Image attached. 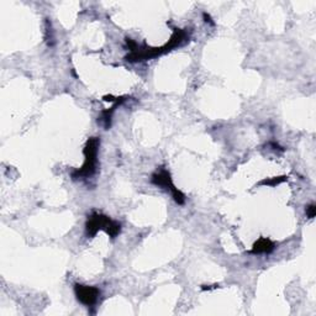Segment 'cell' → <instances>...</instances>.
<instances>
[{"instance_id":"obj_4","label":"cell","mask_w":316,"mask_h":316,"mask_svg":"<svg viewBox=\"0 0 316 316\" xmlns=\"http://www.w3.org/2000/svg\"><path fill=\"white\" fill-rule=\"evenodd\" d=\"M151 182L155 185L159 186V188L165 189V190H169L172 193L173 199L177 204L183 205L185 203V195L180 190H178V188H175L174 184L172 182V177H170V173L167 169L162 168L158 172L154 173L151 178Z\"/></svg>"},{"instance_id":"obj_9","label":"cell","mask_w":316,"mask_h":316,"mask_svg":"<svg viewBox=\"0 0 316 316\" xmlns=\"http://www.w3.org/2000/svg\"><path fill=\"white\" fill-rule=\"evenodd\" d=\"M305 212H307V216L309 217V219H314L316 215L315 204H310V205H308L307 209H305Z\"/></svg>"},{"instance_id":"obj_5","label":"cell","mask_w":316,"mask_h":316,"mask_svg":"<svg viewBox=\"0 0 316 316\" xmlns=\"http://www.w3.org/2000/svg\"><path fill=\"white\" fill-rule=\"evenodd\" d=\"M74 293L77 299L88 308L94 307L100 295V290L97 287H88L82 284H74Z\"/></svg>"},{"instance_id":"obj_10","label":"cell","mask_w":316,"mask_h":316,"mask_svg":"<svg viewBox=\"0 0 316 316\" xmlns=\"http://www.w3.org/2000/svg\"><path fill=\"white\" fill-rule=\"evenodd\" d=\"M203 16H204V19H205V22H209V24H210V25H215V22H214V21H212V20H211L210 15H209V14H206V12H204V14H203Z\"/></svg>"},{"instance_id":"obj_7","label":"cell","mask_w":316,"mask_h":316,"mask_svg":"<svg viewBox=\"0 0 316 316\" xmlns=\"http://www.w3.org/2000/svg\"><path fill=\"white\" fill-rule=\"evenodd\" d=\"M125 100H126L125 97L118 98V100H116V103H115V104H114L113 108H110V109H109V110H104V111H103V114H102V120H103V123H104V128L106 129V130H108V129L110 128V125H111V118H113L114 111L116 110V108H118L119 105L123 104V103L125 102Z\"/></svg>"},{"instance_id":"obj_8","label":"cell","mask_w":316,"mask_h":316,"mask_svg":"<svg viewBox=\"0 0 316 316\" xmlns=\"http://www.w3.org/2000/svg\"><path fill=\"white\" fill-rule=\"evenodd\" d=\"M287 177L286 175H282V177H273V178H269V179H263L260 184L262 185H269V186H276L281 183L286 182Z\"/></svg>"},{"instance_id":"obj_3","label":"cell","mask_w":316,"mask_h":316,"mask_svg":"<svg viewBox=\"0 0 316 316\" xmlns=\"http://www.w3.org/2000/svg\"><path fill=\"white\" fill-rule=\"evenodd\" d=\"M99 230H104L111 238H115L120 234L121 225L118 221H114L106 215L93 212L85 224V234L88 237H94Z\"/></svg>"},{"instance_id":"obj_11","label":"cell","mask_w":316,"mask_h":316,"mask_svg":"<svg viewBox=\"0 0 316 316\" xmlns=\"http://www.w3.org/2000/svg\"><path fill=\"white\" fill-rule=\"evenodd\" d=\"M217 287L219 286H216V284H215V286H203L201 287V290H211V289H215V288H217Z\"/></svg>"},{"instance_id":"obj_6","label":"cell","mask_w":316,"mask_h":316,"mask_svg":"<svg viewBox=\"0 0 316 316\" xmlns=\"http://www.w3.org/2000/svg\"><path fill=\"white\" fill-rule=\"evenodd\" d=\"M276 248V243L271 241L269 238L261 237L257 242H255L251 253L252 255H268Z\"/></svg>"},{"instance_id":"obj_2","label":"cell","mask_w":316,"mask_h":316,"mask_svg":"<svg viewBox=\"0 0 316 316\" xmlns=\"http://www.w3.org/2000/svg\"><path fill=\"white\" fill-rule=\"evenodd\" d=\"M100 139L98 137H90L85 144L83 154H84V163L79 169H76L72 173L73 179H79V178L92 177L97 172L98 165V151H99Z\"/></svg>"},{"instance_id":"obj_1","label":"cell","mask_w":316,"mask_h":316,"mask_svg":"<svg viewBox=\"0 0 316 316\" xmlns=\"http://www.w3.org/2000/svg\"><path fill=\"white\" fill-rule=\"evenodd\" d=\"M186 38H189V36L185 30L174 28V32L172 33L169 41L164 46H162V47H139L137 46L136 50L132 51L130 54L126 56V59L129 62H141L151 58H156V57L162 56V54L169 52L173 48L182 45L184 41H186Z\"/></svg>"}]
</instances>
